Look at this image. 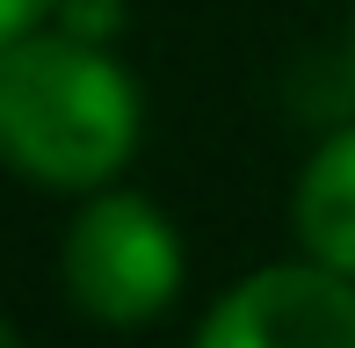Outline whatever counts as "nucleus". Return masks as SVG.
Here are the masks:
<instances>
[{
    "label": "nucleus",
    "mask_w": 355,
    "mask_h": 348,
    "mask_svg": "<svg viewBox=\"0 0 355 348\" xmlns=\"http://www.w3.org/2000/svg\"><path fill=\"white\" fill-rule=\"evenodd\" d=\"M145 102L109 44L29 29L0 44V153L51 196H94L138 153Z\"/></svg>",
    "instance_id": "nucleus-1"
},
{
    "label": "nucleus",
    "mask_w": 355,
    "mask_h": 348,
    "mask_svg": "<svg viewBox=\"0 0 355 348\" xmlns=\"http://www.w3.org/2000/svg\"><path fill=\"white\" fill-rule=\"evenodd\" d=\"M182 232L138 189H94L80 196L66 247H58V283H66L73 312L94 327L138 334L182 297Z\"/></svg>",
    "instance_id": "nucleus-2"
},
{
    "label": "nucleus",
    "mask_w": 355,
    "mask_h": 348,
    "mask_svg": "<svg viewBox=\"0 0 355 348\" xmlns=\"http://www.w3.org/2000/svg\"><path fill=\"white\" fill-rule=\"evenodd\" d=\"M189 348H355V276L297 254L211 297Z\"/></svg>",
    "instance_id": "nucleus-3"
},
{
    "label": "nucleus",
    "mask_w": 355,
    "mask_h": 348,
    "mask_svg": "<svg viewBox=\"0 0 355 348\" xmlns=\"http://www.w3.org/2000/svg\"><path fill=\"white\" fill-rule=\"evenodd\" d=\"M290 232L312 261L355 276V123L327 131L290 189Z\"/></svg>",
    "instance_id": "nucleus-4"
},
{
    "label": "nucleus",
    "mask_w": 355,
    "mask_h": 348,
    "mask_svg": "<svg viewBox=\"0 0 355 348\" xmlns=\"http://www.w3.org/2000/svg\"><path fill=\"white\" fill-rule=\"evenodd\" d=\"M44 29H66L80 44H116L123 37V0H58Z\"/></svg>",
    "instance_id": "nucleus-5"
},
{
    "label": "nucleus",
    "mask_w": 355,
    "mask_h": 348,
    "mask_svg": "<svg viewBox=\"0 0 355 348\" xmlns=\"http://www.w3.org/2000/svg\"><path fill=\"white\" fill-rule=\"evenodd\" d=\"M51 8H58V0H8V8H0V44L44 29V22H51Z\"/></svg>",
    "instance_id": "nucleus-6"
},
{
    "label": "nucleus",
    "mask_w": 355,
    "mask_h": 348,
    "mask_svg": "<svg viewBox=\"0 0 355 348\" xmlns=\"http://www.w3.org/2000/svg\"><path fill=\"white\" fill-rule=\"evenodd\" d=\"M0 348H29V341H22V327H8V334H0Z\"/></svg>",
    "instance_id": "nucleus-7"
},
{
    "label": "nucleus",
    "mask_w": 355,
    "mask_h": 348,
    "mask_svg": "<svg viewBox=\"0 0 355 348\" xmlns=\"http://www.w3.org/2000/svg\"><path fill=\"white\" fill-rule=\"evenodd\" d=\"M348 87H355V22H348Z\"/></svg>",
    "instance_id": "nucleus-8"
}]
</instances>
